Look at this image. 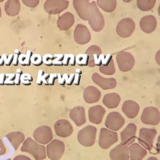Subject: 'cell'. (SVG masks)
Here are the masks:
<instances>
[{
	"label": "cell",
	"mask_w": 160,
	"mask_h": 160,
	"mask_svg": "<svg viewBox=\"0 0 160 160\" xmlns=\"http://www.w3.org/2000/svg\"><path fill=\"white\" fill-rule=\"evenodd\" d=\"M6 153V148L3 143V141L0 139V156Z\"/></svg>",
	"instance_id": "obj_44"
},
{
	"label": "cell",
	"mask_w": 160,
	"mask_h": 160,
	"mask_svg": "<svg viewBox=\"0 0 160 160\" xmlns=\"http://www.w3.org/2000/svg\"><path fill=\"white\" fill-rule=\"evenodd\" d=\"M21 151L22 152L28 153L35 160H44L47 157L46 148L42 144L35 142L32 138H28L23 142Z\"/></svg>",
	"instance_id": "obj_1"
},
{
	"label": "cell",
	"mask_w": 160,
	"mask_h": 160,
	"mask_svg": "<svg viewBox=\"0 0 160 160\" xmlns=\"http://www.w3.org/2000/svg\"><path fill=\"white\" fill-rule=\"evenodd\" d=\"M58 77V74H50V76H49V83L50 84H53L54 83V80L55 79H56Z\"/></svg>",
	"instance_id": "obj_47"
},
{
	"label": "cell",
	"mask_w": 160,
	"mask_h": 160,
	"mask_svg": "<svg viewBox=\"0 0 160 160\" xmlns=\"http://www.w3.org/2000/svg\"><path fill=\"white\" fill-rule=\"evenodd\" d=\"M21 75L20 74H18L15 75V84H17L18 85L20 84V79H21Z\"/></svg>",
	"instance_id": "obj_52"
},
{
	"label": "cell",
	"mask_w": 160,
	"mask_h": 160,
	"mask_svg": "<svg viewBox=\"0 0 160 160\" xmlns=\"http://www.w3.org/2000/svg\"><path fill=\"white\" fill-rule=\"evenodd\" d=\"M147 160H159V159L156 158V157H151Z\"/></svg>",
	"instance_id": "obj_55"
},
{
	"label": "cell",
	"mask_w": 160,
	"mask_h": 160,
	"mask_svg": "<svg viewBox=\"0 0 160 160\" xmlns=\"http://www.w3.org/2000/svg\"><path fill=\"white\" fill-rule=\"evenodd\" d=\"M75 42L79 44H88L91 39V34L86 26L79 23L76 26L74 32Z\"/></svg>",
	"instance_id": "obj_15"
},
{
	"label": "cell",
	"mask_w": 160,
	"mask_h": 160,
	"mask_svg": "<svg viewBox=\"0 0 160 160\" xmlns=\"http://www.w3.org/2000/svg\"><path fill=\"white\" fill-rule=\"evenodd\" d=\"M125 123V119L119 112H113L108 114L106 119L105 125L108 129L113 131H118Z\"/></svg>",
	"instance_id": "obj_13"
},
{
	"label": "cell",
	"mask_w": 160,
	"mask_h": 160,
	"mask_svg": "<svg viewBox=\"0 0 160 160\" xmlns=\"http://www.w3.org/2000/svg\"><path fill=\"white\" fill-rule=\"evenodd\" d=\"M69 56H70V61H69L70 65L72 66H74L76 65V57H75L73 54H70Z\"/></svg>",
	"instance_id": "obj_46"
},
{
	"label": "cell",
	"mask_w": 160,
	"mask_h": 160,
	"mask_svg": "<svg viewBox=\"0 0 160 160\" xmlns=\"http://www.w3.org/2000/svg\"><path fill=\"white\" fill-rule=\"evenodd\" d=\"M137 127L134 123L128 124L126 128L121 132V140L124 145H131L136 139Z\"/></svg>",
	"instance_id": "obj_17"
},
{
	"label": "cell",
	"mask_w": 160,
	"mask_h": 160,
	"mask_svg": "<svg viewBox=\"0 0 160 160\" xmlns=\"http://www.w3.org/2000/svg\"><path fill=\"white\" fill-rule=\"evenodd\" d=\"M33 137L37 143L45 145L50 143L52 140L53 133L50 127L44 125L35 129L33 133Z\"/></svg>",
	"instance_id": "obj_12"
},
{
	"label": "cell",
	"mask_w": 160,
	"mask_h": 160,
	"mask_svg": "<svg viewBox=\"0 0 160 160\" xmlns=\"http://www.w3.org/2000/svg\"><path fill=\"white\" fill-rule=\"evenodd\" d=\"M17 72H18V74H23V72H22V71L21 70V69H18L17 70Z\"/></svg>",
	"instance_id": "obj_56"
},
{
	"label": "cell",
	"mask_w": 160,
	"mask_h": 160,
	"mask_svg": "<svg viewBox=\"0 0 160 160\" xmlns=\"http://www.w3.org/2000/svg\"><path fill=\"white\" fill-rule=\"evenodd\" d=\"M85 54L89 58L88 66L93 68L95 66H101L103 59V55L100 47L98 45H92L87 49Z\"/></svg>",
	"instance_id": "obj_10"
},
{
	"label": "cell",
	"mask_w": 160,
	"mask_h": 160,
	"mask_svg": "<svg viewBox=\"0 0 160 160\" xmlns=\"http://www.w3.org/2000/svg\"><path fill=\"white\" fill-rule=\"evenodd\" d=\"M21 54V53L18 50H15V54H14V56H13V61H12L13 66H17L19 64L18 58H19V55Z\"/></svg>",
	"instance_id": "obj_42"
},
{
	"label": "cell",
	"mask_w": 160,
	"mask_h": 160,
	"mask_svg": "<svg viewBox=\"0 0 160 160\" xmlns=\"http://www.w3.org/2000/svg\"><path fill=\"white\" fill-rule=\"evenodd\" d=\"M6 160H11L10 159H6Z\"/></svg>",
	"instance_id": "obj_59"
},
{
	"label": "cell",
	"mask_w": 160,
	"mask_h": 160,
	"mask_svg": "<svg viewBox=\"0 0 160 160\" xmlns=\"http://www.w3.org/2000/svg\"><path fill=\"white\" fill-rule=\"evenodd\" d=\"M69 61H70V56L69 55L66 54L63 55V66H68L69 65Z\"/></svg>",
	"instance_id": "obj_43"
},
{
	"label": "cell",
	"mask_w": 160,
	"mask_h": 160,
	"mask_svg": "<svg viewBox=\"0 0 160 160\" xmlns=\"http://www.w3.org/2000/svg\"><path fill=\"white\" fill-rule=\"evenodd\" d=\"M88 22L91 28L96 32H99L103 30L105 26V20H104L103 15L98 8L95 2H91V11Z\"/></svg>",
	"instance_id": "obj_2"
},
{
	"label": "cell",
	"mask_w": 160,
	"mask_h": 160,
	"mask_svg": "<svg viewBox=\"0 0 160 160\" xmlns=\"http://www.w3.org/2000/svg\"><path fill=\"white\" fill-rule=\"evenodd\" d=\"M141 122L148 125H157L160 122V113L157 108L148 106L143 109L141 115Z\"/></svg>",
	"instance_id": "obj_9"
},
{
	"label": "cell",
	"mask_w": 160,
	"mask_h": 160,
	"mask_svg": "<svg viewBox=\"0 0 160 160\" xmlns=\"http://www.w3.org/2000/svg\"><path fill=\"white\" fill-rule=\"evenodd\" d=\"M31 63L35 66H39L43 63L42 57L39 54H33L31 58Z\"/></svg>",
	"instance_id": "obj_35"
},
{
	"label": "cell",
	"mask_w": 160,
	"mask_h": 160,
	"mask_svg": "<svg viewBox=\"0 0 160 160\" xmlns=\"http://www.w3.org/2000/svg\"><path fill=\"white\" fill-rule=\"evenodd\" d=\"M118 141V135L115 131L106 128H101L100 132L98 144L103 149H108Z\"/></svg>",
	"instance_id": "obj_5"
},
{
	"label": "cell",
	"mask_w": 160,
	"mask_h": 160,
	"mask_svg": "<svg viewBox=\"0 0 160 160\" xmlns=\"http://www.w3.org/2000/svg\"><path fill=\"white\" fill-rule=\"evenodd\" d=\"M89 58L86 54H79L76 56V63L80 66H88Z\"/></svg>",
	"instance_id": "obj_34"
},
{
	"label": "cell",
	"mask_w": 160,
	"mask_h": 160,
	"mask_svg": "<svg viewBox=\"0 0 160 160\" xmlns=\"http://www.w3.org/2000/svg\"><path fill=\"white\" fill-rule=\"evenodd\" d=\"M63 55L62 54L54 55V60H53V65L56 66H63Z\"/></svg>",
	"instance_id": "obj_37"
},
{
	"label": "cell",
	"mask_w": 160,
	"mask_h": 160,
	"mask_svg": "<svg viewBox=\"0 0 160 160\" xmlns=\"http://www.w3.org/2000/svg\"><path fill=\"white\" fill-rule=\"evenodd\" d=\"M53 60H54V55L50 54L44 55L42 58L43 63L48 66H52L53 65Z\"/></svg>",
	"instance_id": "obj_36"
},
{
	"label": "cell",
	"mask_w": 160,
	"mask_h": 160,
	"mask_svg": "<svg viewBox=\"0 0 160 160\" xmlns=\"http://www.w3.org/2000/svg\"><path fill=\"white\" fill-rule=\"evenodd\" d=\"M3 1H2V0H1V1H0V2H2Z\"/></svg>",
	"instance_id": "obj_58"
},
{
	"label": "cell",
	"mask_w": 160,
	"mask_h": 160,
	"mask_svg": "<svg viewBox=\"0 0 160 160\" xmlns=\"http://www.w3.org/2000/svg\"><path fill=\"white\" fill-rule=\"evenodd\" d=\"M4 65V61L3 59V58L2 56H0V66H2Z\"/></svg>",
	"instance_id": "obj_54"
},
{
	"label": "cell",
	"mask_w": 160,
	"mask_h": 160,
	"mask_svg": "<svg viewBox=\"0 0 160 160\" xmlns=\"http://www.w3.org/2000/svg\"><path fill=\"white\" fill-rule=\"evenodd\" d=\"M156 3L155 0H138L137 5L141 11H149L154 8Z\"/></svg>",
	"instance_id": "obj_32"
},
{
	"label": "cell",
	"mask_w": 160,
	"mask_h": 160,
	"mask_svg": "<svg viewBox=\"0 0 160 160\" xmlns=\"http://www.w3.org/2000/svg\"><path fill=\"white\" fill-rule=\"evenodd\" d=\"M157 133V130L155 129L141 128L140 130L138 136V142L141 144V146H143L145 149H152Z\"/></svg>",
	"instance_id": "obj_6"
},
{
	"label": "cell",
	"mask_w": 160,
	"mask_h": 160,
	"mask_svg": "<svg viewBox=\"0 0 160 160\" xmlns=\"http://www.w3.org/2000/svg\"><path fill=\"white\" fill-rule=\"evenodd\" d=\"M54 128L56 135L61 138L69 137L74 131L72 124L66 119H60L57 121L55 123Z\"/></svg>",
	"instance_id": "obj_16"
},
{
	"label": "cell",
	"mask_w": 160,
	"mask_h": 160,
	"mask_svg": "<svg viewBox=\"0 0 160 160\" xmlns=\"http://www.w3.org/2000/svg\"><path fill=\"white\" fill-rule=\"evenodd\" d=\"M73 5L80 18L89 21L91 11V2L86 0H74Z\"/></svg>",
	"instance_id": "obj_14"
},
{
	"label": "cell",
	"mask_w": 160,
	"mask_h": 160,
	"mask_svg": "<svg viewBox=\"0 0 160 160\" xmlns=\"http://www.w3.org/2000/svg\"><path fill=\"white\" fill-rule=\"evenodd\" d=\"M64 77H65V74H64L63 75V76H62V75H61V77H62V78H61V79H60L59 80V82H60V83H61V84H64V83H65V78H64Z\"/></svg>",
	"instance_id": "obj_53"
},
{
	"label": "cell",
	"mask_w": 160,
	"mask_h": 160,
	"mask_svg": "<svg viewBox=\"0 0 160 160\" xmlns=\"http://www.w3.org/2000/svg\"><path fill=\"white\" fill-rule=\"evenodd\" d=\"M135 29V23L132 18H127L120 21L117 24L116 32L122 38H128L133 34Z\"/></svg>",
	"instance_id": "obj_7"
},
{
	"label": "cell",
	"mask_w": 160,
	"mask_h": 160,
	"mask_svg": "<svg viewBox=\"0 0 160 160\" xmlns=\"http://www.w3.org/2000/svg\"><path fill=\"white\" fill-rule=\"evenodd\" d=\"M96 2L99 8L106 12H114L117 5L115 0H98Z\"/></svg>",
	"instance_id": "obj_31"
},
{
	"label": "cell",
	"mask_w": 160,
	"mask_h": 160,
	"mask_svg": "<svg viewBox=\"0 0 160 160\" xmlns=\"http://www.w3.org/2000/svg\"><path fill=\"white\" fill-rule=\"evenodd\" d=\"M105 114L106 110L103 106L100 105L92 106L88 111L89 119L92 123L99 124L101 123Z\"/></svg>",
	"instance_id": "obj_21"
},
{
	"label": "cell",
	"mask_w": 160,
	"mask_h": 160,
	"mask_svg": "<svg viewBox=\"0 0 160 160\" xmlns=\"http://www.w3.org/2000/svg\"><path fill=\"white\" fill-rule=\"evenodd\" d=\"M2 17V10H1V8H0V18H1Z\"/></svg>",
	"instance_id": "obj_57"
},
{
	"label": "cell",
	"mask_w": 160,
	"mask_h": 160,
	"mask_svg": "<svg viewBox=\"0 0 160 160\" xmlns=\"http://www.w3.org/2000/svg\"><path fill=\"white\" fill-rule=\"evenodd\" d=\"M74 77H75V74H71L70 77L67 79V84H69V85H70V84L73 82V81H74Z\"/></svg>",
	"instance_id": "obj_49"
},
{
	"label": "cell",
	"mask_w": 160,
	"mask_h": 160,
	"mask_svg": "<svg viewBox=\"0 0 160 160\" xmlns=\"http://www.w3.org/2000/svg\"><path fill=\"white\" fill-rule=\"evenodd\" d=\"M15 74H5V83L6 84H14L15 79Z\"/></svg>",
	"instance_id": "obj_41"
},
{
	"label": "cell",
	"mask_w": 160,
	"mask_h": 160,
	"mask_svg": "<svg viewBox=\"0 0 160 160\" xmlns=\"http://www.w3.org/2000/svg\"><path fill=\"white\" fill-rule=\"evenodd\" d=\"M47 154L51 160H59L65 152V144L60 140H53L47 146Z\"/></svg>",
	"instance_id": "obj_4"
},
{
	"label": "cell",
	"mask_w": 160,
	"mask_h": 160,
	"mask_svg": "<svg viewBox=\"0 0 160 160\" xmlns=\"http://www.w3.org/2000/svg\"><path fill=\"white\" fill-rule=\"evenodd\" d=\"M80 74H78V73H76V74H75V77H74L75 84H76L77 85H78L79 83L80 78H81V76H80Z\"/></svg>",
	"instance_id": "obj_50"
},
{
	"label": "cell",
	"mask_w": 160,
	"mask_h": 160,
	"mask_svg": "<svg viewBox=\"0 0 160 160\" xmlns=\"http://www.w3.org/2000/svg\"><path fill=\"white\" fill-rule=\"evenodd\" d=\"M92 81L95 84L101 87L103 90H110L114 89L117 87V82L114 78H105L101 76L98 73H94L92 76Z\"/></svg>",
	"instance_id": "obj_18"
},
{
	"label": "cell",
	"mask_w": 160,
	"mask_h": 160,
	"mask_svg": "<svg viewBox=\"0 0 160 160\" xmlns=\"http://www.w3.org/2000/svg\"><path fill=\"white\" fill-rule=\"evenodd\" d=\"M6 138L10 141L11 145L14 147L15 151L18 148L20 145L25 140V135H24L23 133L21 132H18V131L8 133L6 135Z\"/></svg>",
	"instance_id": "obj_30"
},
{
	"label": "cell",
	"mask_w": 160,
	"mask_h": 160,
	"mask_svg": "<svg viewBox=\"0 0 160 160\" xmlns=\"http://www.w3.org/2000/svg\"><path fill=\"white\" fill-rule=\"evenodd\" d=\"M5 74H0V84H4L5 82Z\"/></svg>",
	"instance_id": "obj_51"
},
{
	"label": "cell",
	"mask_w": 160,
	"mask_h": 160,
	"mask_svg": "<svg viewBox=\"0 0 160 160\" xmlns=\"http://www.w3.org/2000/svg\"><path fill=\"white\" fill-rule=\"evenodd\" d=\"M157 26L156 18L154 15H146L142 18L140 21V26L141 30L146 34H151L154 32Z\"/></svg>",
	"instance_id": "obj_22"
},
{
	"label": "cell",
	"mask_w": 160,
	"mask_h": 160,
	"mask_svg": "<svg viewBox=\"0 0 160 160\" xmlns=\"http://www.w3.org/2000/svg\"><path fill=\"white\" fill-rule=\"evenodd\" d=\"M119 70L122 72H128L134 67L135 61L133 55L129 52L119 53L116 57Z\"/></svg>",
	"instance_id": "obj_8"
},
{
	"label": "cell",
	"mask_w": 160,
	"mask_h": 160,
	"mask_svg": "<svg viewBox=\"0 0 160 160\" xmlns=\"http://www.w3.org/2000/svg\"><path fill=\"white\" fill-rule=\"evenodd\" d=\"M75 21L74 15L70 12H66L58 18L57 21V26L60 30L66 31L72 27Z\"/></svg>",
	"instance_id": "obj_24"
},
{
	"label": "cell",
	"mask_w": 160,
	"mask_h": 160,
	"mask_svg": "<svg viewBox=\"0 0 160 160\" xmlns=\"http://www.w3.org/2000/svg\"><path fill=\"white\" fill-rule=\"evenodd\" d=\"M21 82H23V84H26V85H29L30 82L33 80L32 76L28 74H22L21 77Z\"/></svg>",
	"instance_id": "obj_38"
},
{
	"label": "cell",
	"mask_w": 160,
	"mask_h": 160,
	"mask_svg": "<svg viewBox=\"0 0 160 160\" xmlns=\"http://www.w3.org/2000/svg\"><path fill=\"white\" fill-rule=\"evenodd\" d=\"M69 2L66 0H48L44 2V9L50 15H57L66 10Z\"/></svg>",
	"instance_id": "obj_11"
},
{
	"label": "cell",
	"mask_w": 160,
	"mask_h": 160,
	"mask_svg": "<svg viewBox=\"0 0 160 160\" xmlns=\"http://www.w3.org/2000/svg\"><path fill=\"white\" fill-rule=\"evenodd\" d=\"M122 110L128 118L134 119L138 116L140 111V106L136 102L128 100L122 105Z\"/></svg>",
	"instance_id": "obj_23"
},
{
	"label": "cell",
	"mask_w": 160,
	"mask_h": 160,
	"mask_svg": "<svg viewBox=\"0 0 160 160\" xmlns=\"http://www.w3.org/2000/svg\"><path fill=\"white\" fill-rule=\"evenodd\" d=\"M13 160H32L29 157L25 155H18L17 157H15Z\"/></svg>",
	"instance_id": "obj_45"
},
{
	"label": "cell",
	"mask_w": 160,
	"mask_h": 160,
	"mask_svg": "<svg viewBox=\"0 0 160 160\" xmlns=\"http://www.w3.org/2000/svg\"><path fill=\"white\" fill-rule=\"evenodd\" d=\"M100 72L105 75H113L116 72L114 60L112 55H107L103 57L101 66H99Z\"/></svg>",
	"instance_id": "obj_27"
},
{
	"label": "cell",
	"mask_w": 160,
	"mask_h": 160,
	"mask_svg": "<svg viewBox=\"0 0 160 160\" xmlns=\"http://www.w3.org/2000/svg\"><path fill=\"white\" fill-rule=\"evenodd\" d=\"M121 97L116 92L108 93L104 95L103 103L108 108H115L119 105Z\"/></svg>",
	"instance_id": "obj_29"
},
{
	"label": "cell",
	"mask_w": 160,
	"mask_h": 160,
	"mask_svg": "<svg viewBox=\"0 0 160 160\" xmlns=\"http://www.w3.org/2000/svg\"><path fill=\"white\" fill-rule=\"evenodd\" d=\"M96 133L97 128L95 127L88 125L79 130L77 135V140L82 146L90 147L95 144Z\"/></svg>",
	"instance_id": "obj_3"
},
{
	"label": "cell",
	"mask_w": 160,
	"mask_h": 160,
	"mask_svg": "<svg viewBox=\"0 0 160 160\" xmlns=\"http://www.w3.org/2000/svg\"><path fill=\"white\" fill-rule=\"evenodd\" d=\"M109 156L111 160H130L128 146L119 144L111 151Z\"/></svg>",
	"instance_id": "obj_19"
},
{
	"label": "cell",
	"mask_w": 160,
	"mask_h": 160,
	"mask_svg": "<svg viewBox=\"0 0 160 160\" xmlns=\"http://www.w3.org/2000/svg\"><path fill=\"white\" fill-rule=\"evenodd\" d=\"M69 117L77 127H80L86 122L85 110L83 106H78L73 108L69 112Z\"/></svg>",
	"instance_id": "obj_20"
},
{
	"label": "cell",
	"mask_w": 160,
	"mask_h": 160,
	"mask_svg": "<svg viewBox=\"0 0 160 160\" xmlns=\"http://www.w3.org/2000/svg\"><path fill=\"white\" fill-rule=\"evenodd\" d=\"M33 55L32 51L28 50L26 54H21L18 58V62L23 66H29L31 65V58Z\"/></svg>",
	"instance_id": "obj_33"
},
{
	"label": "cell",
	"mask_w": 160,
	"mask_h": 160,
	"mask_svg": "<svg viewBox=\"0 0 160 160\" xmlns=\"http://www.w3.org/2000/svg\"><path fill=\"white\" fill-rule=\"evenodd\" d=\"M44 74V72L42 70H39V76H38V81H37V82H38L39 84H42V76H43Z\"/></svg>",
	"instance_id": "obj_48"
},
{
	"label": "cell",
	"mask_w": 160,
	"mask_h": 160,
	"mask_svg": "<svg viewBox=\"0 0 160 160\" xmlns=\"http://www.w3.org/2000/svg\"><path fill=\"white\" fill-rule=\"evenodd\" d=\"M4 11L8 16L15 17L21 11V3L18 0H9L4 4Z\"/></svg>",
	"instance_id": "obj_28"
},
{
	"label": "cell",
	"mask_w": 160,
	"mask_h": 160,
	"mask_svg": "<svg viewBox=\"0 0 160 160\" xmlns=\"http://www.w3.org/2000/svg\"><path fill=\"white\" fill-rule=\"evenodd\" d=\"M129 153L130 160H143L148 154L147 150L137 143L131 144L129 147Z\"/></svg>",
	"instance_id": "obj_26"
},
{
	"label": "cell",
	"mask_w": 160,
	"mask_h": 160,
	"mask_svg": "<svg viewBox=\"0 0 160 160\" xmlns=\"http://www.w3.org/2000/svg\"><path fill=\"white\" fill-rule=\"evenodd\" d=\"M23 3L29 8H35L39 3V0H23Z\"/></svg>",
	"instance_id": "obj_39"
},
{
	"label": "cell",
	"mask_w": 160,
	"mask_h": 160,
	"mask_svg": "<svg viewBox=\"0 0 160 160\" xmlns=\"http://www.w3.org/2000/svg\"><path fill=\"white\" fill-rule=\"evenodd\" d=\"M83 97L88 103H93L99 101L101 97V92L94 86H89L84 90Z\"/></svg>",
	"instance_id": "obj_25"
},
{
	"label": "cell",
	"mask_w": 160,
	"mask_h": 160,
	"mask_svg": "<svg viewBox=\"0 0 160 160\" xmlns=\"http://www.w3.org/2000/svg\"><path fill=\"white\" fill-rule=\"evenodd\" d=\"M13 56H14V55L13 54H10L8 55H2V57L3 58V59L4 61V64H6V66H10L11 64L12 63Z\"/></svg>",
	"instance_id": "obj_40"
}]
</instances>
